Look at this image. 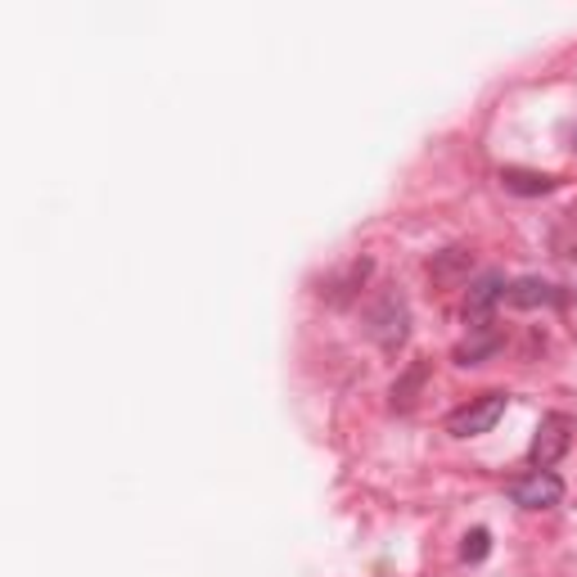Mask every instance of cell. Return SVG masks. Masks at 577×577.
Here are the masks:
<instances>
[{
    "label": "cell",
    "instance_id": "1",
    "mask_svg": "<svg viewBox=\"0 0 577 577\" xmlns=\"http://www.w3.org/2000/svg\"><path fill=\"white\" fill-rule=\"evenodd\" d=\"M505 406H510L505 393H483V398H473L469 406H460V411L447 415V433H451V438H478V433H488V428L505 415Z\"/></svg>",
    "mask_w": 577,
    "mask_h": 577
},
{
    "label": "cell",
    "instance_id": "2",
    "mask_svg": "<svg viewBox=\"0 0 577 577\" xmlns=\"http://www.w3.org/2000/svg\"><path fill=\"white\" fill-rule=\"evenodd\" d=\"M568 438H573V420L568 415H546L542 424H537V438H533V447H527V465L533 469H551L564 451H568Z\"/></svg>",
    "mask_w": 577,
    "mask_h": 577
},
{
    "label": "cell",
    "instance_id": "3",
    "mask_svg": "<svg viewBox=\"0 0 577 577\" xmlns=\"http://www.w3.org/2000/svg\"><path fill=\"white\" fill-rule=\"evenodd\" d=\"M559 497H564V483L551 469H533L510 483V501L523 510H551V505H559Z\"/></svg>",
    "mask_w": 577,
    "mask_h": 577
},
{
    "label": "cell",
    "instance_id": "4",
    "mask_svg": "<svg viewBox=\"0 0 577 577\" xmlns=\"http://www.w3.org/2000/svg\"><path fill=\"white\" fill-rule=\"evenodd\" d=\"M370 334L379 339V348H389V352L406 344V307H402L398 294H389L379 303V312L370 316Z\"/></svg>",
    "mask_w": 577,
    "mask_h": 577
},
{
    "label": "cell",
    "instance_id": "5",
    "mask_svg": "<svg viewBox=\"0 0 577 577\" xmlns=\"http://www.w3.org/2000/svg\"><path fill=\"white\" fill-rule=\"evenodd\" d=\"M505 298V280L501 275H483L469 288V303H465V320H473L469 329H488V312Z\"/></svg>",
    "mask_w": 577,
    "mask_h": 577
},
{
    "label": "cell",
    "instance_id": "6",
    "mask_svg": "<svg viewBox=\"0 0 577 577\" xmlns=\"http://www.w3.org/2000/svg\"><path fill=\"white\" fill-rule=\"evenodd\" d=\"M505 303L510 307H551V303H564V294L542 280H519V284H505Z\"/></svg>",
    "mask_w": 577,
    "mask_h": 577
},
{
    "label": "cell",
    "instance_id": "7",
    "mask_svg": "<svg viewBox=\"0 0 577 577\" xmlns=\"http://www.w3.org/2000/svg\"><path fill=\"white\" fill-rule=\"evenodd\" d=\"M501 185L510 189V195H551V189H555L559 181H555V176H542V172L505 167V172H501Z\"/></svg>",
    "mask_w": 577,
    "mask_h": 577
},
{
    "label": "cell",
    "instance_id": "8",
    "mask_svg": "<svg viewBox=\"0 0 577 577\" xmlns=\"http://www.w3.org/2000/svg\"><path fill=\"white\" fill-rule=\"evenodd\" d=\"M465 266H469V253H465V249H451V253H447L443 262H428L433 280H443V284H447V280H456V275H460Z\"/></svg>",
    "mask_w": 577,
    "mask_h": 577
},
{
    "label": "cell",
    "instance_id": "9",
    "mask_svg": "<svg viewBox=\"0 0 577 577\" xmlns=\"http://www.w3.org/2000/svg\"><path fill=\"white\" fill-rule=\"evenodd\" d=\"M488 551H492V533H488V527H473V533L465 537V546H460V555H465L469 564L488 559Z\"/></svg>",
    "mask_w": 577,
    "mask_h": 577
},
{
    "label": "cell",
    "instance_id": "10",
    "mask_svg": "<svg viewBox=\"0 0 577 577\" xmlns=\"http://www.w3.org/2000/svg\"><path fill=\"white\" fill-rule=\"evenodd\" d=\"M420 383H424V366H415V370L398 383V389H393V406H398V411H406V406L415 402V389H420Z\"/></svg>",
    "mask_w": 577,
    "mask_h": 577
}]
</instances>
